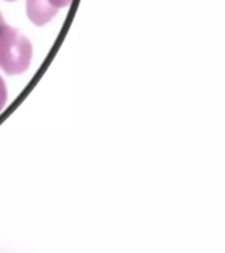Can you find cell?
Here are the masks:
<instances>
[{"label":"cell","instance_id":"cell-1","mask_svg":"<svg viewBox=\"0 0 225 253\" xmlns=\"http://www.w3.org/2000/svg\"><path fill=\"white\" fill-rule=\"evenodd\" d=\"M31 59L29 40L0 20V67L7 74H21L29 67Z\"/></svg>","mask_w":225,"mask_h":253},{"label":"cell","instance_id":"cell-2","mask_svg":"<svg viewBox=\"0 0 225 253\" xmlns=\"http://www.w3.org/2000/svg\"><path fill=\"white\" fill-rule=\"evenodd\" d=\"M58 12L49 0H27V13L31 21L36 25L49 23Z\"/></svg>","mask_w":225,"mask_h":253},{"label":"cell","instance_id":"cell-3","mask_svg":"<svg viewBox=\"0 0 225 253\" xmlns=\"http://www.w3.org/2000/svg\"><path fill=\"white\" fill-rule=\"evenodd\" d=\"M5 102H7V87H5L3 78L0 77V111L3 110Z\"/></svg>","mask_w":225,"mask_h":253},{"label":"cell","instance_id":"cell-4","mask_svg":"<svg viewBox=\"0 0 225 253\" xmlns=\"http://www.w3.org/2000/svg\"><path fill=\"white\" fill-rule=\"evenodd\" d=\"M50 4H53L55 8H62V7H66L69 4L71 3V0H49Z\"/></svg>","mask_w":225,"mask_h":253},{"label":"cell","instance_id":"cell-5","mask_svg":"<svg viewBox=\"0 0 225 253\" xmlns=\"http://www.w3.org/2000/svg\"><path fill=\"white\" fill-rule=\"evenodd\" d=\"M0 20H3V16H1V15H0Z\"/></svg>","mask_w":225,"mask_h":253},{"label":"cell","instance_id":"cell-6","mask_svg":"<svg viewBox=\"0 0 225 253\" xmlns=\"http://www.w3.org/2000/svg\"><path fill=\"white\" fill-rule=\"evenodd\" d=\"M7 1H15V0H7Z\"/></svg>","mask_w":225,"mask_h":253}]
</instances>
